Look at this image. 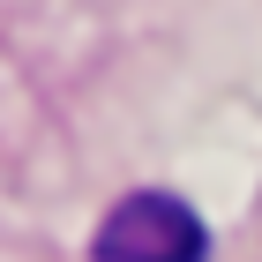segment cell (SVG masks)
I'll return each instance as SVG.
<instances>
[{
    "label": "cell",
    "mask_w": 262,
    "mask_h": 262,
    "mask_svg": "<svg viewBox=\"0 0 262 262\" xmlns=\"http://www.w3.org/2000/svg\"><path fill=\"white\" fill-rule=\"evenodd\" d=\"M210 240H202V217L172 195H127L105 210L98 247L90 262H202Z\"/></svg>",
    "instance_id": "6da1fadb"
}]
</instances>
